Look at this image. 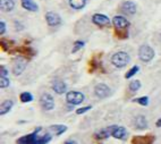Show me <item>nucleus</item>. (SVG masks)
Wrapping results in <instances>:
<instances>
[{
	"label": "nucleus",
	"instance_id": "nucleus-18",
	"mask_svg": "<svg viewBox=\"0 0 161 144\" xmlns=\"http://www.w3.org/2000/svg\"><path fill=\"white\" fill-rule=\"evenodd\" d=\"M13 106H14V101L13 100H5L1 103V107H0V115L5 116L12 110Z\"/></svg>",
	"mask_w": 161,
	"mask_h": 144
},
{
	"label": "nucleus",
	"instance_id": "nucleus-5",
	"mask_svg": "<svg viewBox=\"0 0 161 144\" xmlns=\"http://www.w3.org/2000/svg\"><path fill=\"white\" fill-rule=\"evenodd\" d=\"M40 106L46 111H51L55 109V99L50 93H43L40 97Z\"/></svg>",
	"mask_w": 161,
	"mask_h": 144
},
{
	"label": "nucleus",
	"instance_id": "nucleus-22",
	"mask_svg": "<svg viewBox=\"0 0 161 144\" xmlns=\"http://www.w3.org/2000/svg\"><path fill=\"white\" fill-rule=\"evenodd\" d=\"M67 128H68V127H67L66 125H51V126L49 127V130L55 133L56 136H60L61 134H64V133L66 132Z\"/></svg>",
	"mask_w": 161,
	"mask_h": 144
},
{
	"label": "nucleus",
	"instance_id": "nucleus-35",
	"mask_svg": "<svg viewBox=\"0 0 161 144\" xmlns=\"http://www.w3.org/2000/svg\"><path fill=\"white\" fill-rule=\"evenodd\" d=\"M64 144H78L76 141H74V140H67V141L64 142Z\"/></svg>",
	"mask_w": 161,
	"mask_h": 144
},
{
	"label": "nucleus",
	"instance_id": "nucleus-19",
	"mask_svg": "<svg viewBox=\"0 0 161 144\" xmlns=\"http://www.w3.org/2000/svg\"><path fill=\"white\" fill-rule=\"evenodd\" d=\"M68 3L74 10H82L86 6V0H68Z\"/></svg>",
	"mask_w": 161,
	"mask_h": 144
},
{
	"label": "nucleus",
	"instance_id": "nucleus-10",
	"mask_svg": "<svg viewBox=\"0 0 161 144\" xmlns=\"http://www.w3.org/2000/svg\"><path fill=\"white\" fill-rule=\"evenodd\" d=\"M92 23L99 26V27H104V26L110 25V18L103 14L97 13L92 16Z\"/></svg>",
	"mask_w": 161,
	"mask_h": 144
},
{
	"label": "nucleus",
	"instance_id": "nucleus-11",
	"mask_svg": "<svg viewBox=\"0 0 161 144\" xmlns=\"http://www.w3.org/2000/svg\"><path fill=\"white\" fill-rule=\"evenodd\" d=\"M116 128H117V125H111V126L104 127V128H102V130H100L99 132L95 133L94 137L97 140H106L109 136H112V133H114V130Z\"/></svg>",
	"mask_w": 161,
	"mask_h": 144
},
{
	"label": "nucleus",
	"instance_id": "nucleus-30",
	"mask_svg": "<svg viewBox=\"0 0 161 144\" xmlns=\"http://www.w3.org/2000/svg\"><path fill=\"white\" fill-rule=\"evenodd\" d=\"M90 109H92V107L91 106L83 107V108H80V109L76 110V114H77V115H83V114H85L86 111H89Z\"/></svg>",
	"mask_w": 161,
	"mask_h": 144
},
{
	"label": "nucleus",
	"instance_id": "nucleus-34",
	"mask_svg": "<svg viewBox=\"0 0 161 144\" xmlns=\"http://www.w3.org/2000/svg\"><path fill=\"white\" fill-rule=\"evenodd\" d=\"M1 47H3V49L5 50V51H7L9 48L8 43H7V41L6 40H1Z\"/></svg>",
	"mask_w": 161,
	"mask_h": 144
},
{
	"label": "nucleus",
	"instance_id": "nucleus-3",
	"mask_svg": "<svg viewBox=\"0 0 161 144\" xmlns=\"http://www.w3.org/2000/svg\"><path fill=\"white\" fill-rule=\"evenodd\" d=\"M154 56H155L154 50L150 46L143 44V46L140 47V49H138V58H140L141 61H143V63H150L151 60H153Z\"/></svg>",
	"mask_w": 161,
	"mask_h": 144
},
{
	"label": "nucleus",
	"instance_id": "nucleus-27",
	"mask_svg": "<svg viewBox=\"0 0 161 144\" xmlns=\"http://www.w3.org/2000/svg\"><path fill=\"white\" fill-rule=\"evenodd\" d=\"M138 70H140V67L138 66H133L132 68L128 70V72L126 73V75H125V78L126 80H128V78H130V77H133L134 75H136L138 73Z\"/></svg>",
	"mask_w": 161,
	"mask_h": 144
},
{
	"label": "nucleus",
	"instance_id": "nucleus-8",
	"mask_svg": "<svg viewBox=\"0 0 161 144\" xmlns=\"http://www.w3.org/2000/svg\"><path fill=\"white\" fill-rule=\"evenodd\" d=\"M111 23L115 29L123 30V29H128V27H130V22L127 20L126 17L121 16V15H116L115 17L111 19Z\"/></svg>",
	"mask_w": 161,
	"mask_h": 144
},
{
	"label": "nucleus",
	"instance_id": "nucleus-2",
	"mask_svg": "<svg viewBox=\"0 0 161 144\" xmlns=\"http://www.w3.org/2000/svg\"><path fill=\"white\" fill-rule=\"evenodd\" d=\"M130 60V57L126 51H118L111 57V64L116 68H124L128 65Z\"/></svg>",
	"mask_w": 161,
	"mask_h": 144
},
{
	"label": "nucleus",
	"instance_id": "nucleus-1",
	"mask_svg": "<svg viewBox=\"0 0 161 144\" xmlns=\"http://www.w3.org/2000/svg\"><path fill=\"white\" fill-rule=\"evenodd\" d=\"M42 130H43L42 127H37L34 132L19 137L16 141V143L17 144H48L51 141L52 136L50 133L41 134Z\"/></svg>",
	"mask_w": 161,
	"mask_h": 144
},
{
	"label": "nucleus",
	"instance_id": "nucleus-15",
	"mask_svg": "<svg viewBox=\"0 0 161 144\" xmlns=\"http://www.w3.org/2000/svg\"><path fill=\"white\" fill-rule=\"evenodd\" d=\"M51 87L57 94H64V93H66V91H67L66 83L60 81V80H56V81L52 82Z\"/></svg>",
	"mask_w": 161,
	"mask_h": 144
},
{
	"label": "nucleus",
	"instance_id": "nucleus-6",
	"mask_svg": "<svg viewBox=\"0 0 161 144\" xmlns=\"http://www.w3.org/2000/svg\"><path fill=\"white\" fill-rule=\"evenodd\" d=\"M44 17H46L47 24L50 27H58V26H60L63 24V19H61L60 15L55 12H48Z\"/></svg>",
	"mask_w": 161,
	"mask_h": 144
},
{
	"label": "nucleus",
	"instance_id": "nucleus-32",
	"mask_svg": "<svg viewBox=\"0 0 161 144\" xmlns=\"http://www.w3.org/2000/svg\"><path fill=\"white\" fill-rule=\"evenodd\" d=\"M0 74H1V76H8V69L6 68V66H1V68H0Z\"/></svg>",
	"mask_w": 161,
	"mask_h": 144
},
{
	"label": "nucleus",
	"instance_id": "nucleus-25",
	"mask_svg": "<svg viewBox=\"0 0 161 144\" xmlns=\"http://www.w3.org/2000/svg\"><path fill=\"white\" fill-rule=\"evenodd\" d=\"M141 86H142V84L138 80H134V81L130 82V85H128V87H130V90L132 91V92H136V91H138V90L141 89Z\"/></svg>",
	"mask_w": 161,
	"mask_h": 144
},
{
	"label": "nucleus",
	"instance_id": "nucleus-26",
	"mask_svg": "<svg viewBox=\"0 0 161 144\" xmlns=\"http://www.w3.org/2000/svg\"><path fill=\"white\" fill-rule=\"evenodd\" d=\"M85 46V42L84 41H80V40H77L74 42V47H73V50H72V53H76L78 50H80L83 47Z\"/></svg>",
	"mask_w": 161,
	"mask_h": 144
},
{
	"label": "nucleus",
	"instance_id": "nucleus-16",
	"mask_svg": "<svg viewBox=\"0 0 161 144\" xmlns=\"http://www.w3.org/2000/svg\"><path fill=\"white\" fill-rule=\"evenodd\" d=\"M15 0H0V8L3 13L13 12L15 9Z\"/></svg>",
	"mask_w": 161,
	"mask_h": 144
},
{
	"label": "nucleus",
	"instance_id": "nucleus-12",
	"mask_svg": "<svg viewBox=\"0 0 161 144\" xmlns=\"http://www.w3.org/2000/svg\"><path fill=\"white\" fill-rule=\"evenodd\" d=\"M26 68V60H24L23 58H16L14 61V66H13V74L15 76H19L23 74V72Z\"/></svg>",
	"mask_w": 161,
	"mask_h": 144
},
{
	"label": "nucleus",
	"instance_id": "nucleus-14",
	"mask_svg": "<svg viewBox=\"0 0 161 144\" xmlns=\"http://www.w3.org/2000/svg\"><path fill=\"white\" fill-rule=\"evenodd\" d=\"M20 5L27 12H39V6H37V3H35L34 0H20Z\"/></svg>",
	"mask_w": 161,
	"mask_h": 144
},
{
	"label": "nucleus",
	"instance_id": "nucleus-29",
	"mask_svg": "<svg viewBox=\"0 0 161 144\" xmlns=\"http://www.w3.org/2000/svg\"><path fill=\"white\" fill-rule=\"evenodd\" d=\"M134 102H136V103L141 104V106H147L149 104V98L147 97H141V98H136L134 99Z\"/></svg>",
	"mask_w": 161,
	"mask_h": 144
},
{
	"label": "nucleus",
	"instance_id": "nucleus-24",
	"mask_svg": "<svg viewBox=\"0 0 161 144\" xmlns=\"http://www.w3.org/2000/svg\"><path fill=\"white\" fill-rule=\"evenodd\" d=\"M19 100L23 103H27V102H32L33 101V95L30 92H22L19 94Z\"/></svg>",
	"mask_w": 161,
	"mask_h": 144
},
{
	"label": "nucleus",
	"instance_id": "nucleus-33",
	"mask_svg": "<svg viewBox=\"0 0 161 144\" xmlns=\"http://www.w3.org/2000/svg\"><path fill=\"white\" fill-rule=\"evenodd\" d=\"M15 26H16V31H22L24 29V26L22 23H19L18 20H15Z\"/></svg>",
	"mask_w": 161,
	"mask_h": 144
},
{
	"label": "nucleus",
	"instance_id": "nucleus-28",
	"mask_svg": "<svg viewBox=\"0 0 161 144\" xmlns=\"http://www.w3.org/2000/svg\"><path fill=\"white\" fill-rule=\"evenodd\" d=\"M10 85V81H9V78L7 76H1L0 77V87L1 89H6Z\"/></svg>",
	"mask_w": 161,
	"mask_h": 144
},
{
	"label": "nucleus",
	"instance_id": "nucleus-4",
	"mask_svg": "<svg viewBox=\"0 0 161 144\" xmlns=\"http://www.w3.org/2000/svg\"><path fill=\"white\" fill-rule=\"evenodd\" d=\"M85 100V95L80 91H69L66 93V101L70 106H78Z\"/></svg>",
	"mask_w": 161,
	"mask_h": 144
},
{
	"label": "nucleus",
	"instance_id": "nucleus-21",
	"mask_svg": "<svg viewBox=\"0 0 161 144\" xmlns=\"http://www.w3.org/2000/svg\"><path fill=\"white\" fill-rule=\"evenodd\" d=\"M16 51L22 56H25V57H32V56L35 55V51L32 49L31 47H19L16 49Z\"/></svg>",
	"mask_w": 161,
	"mask_h": 144
},
{
	"label": "nucleus",
	"instance_id": "nucleus-7",
	"mask_svg": "<svg viewBox=\"0 0 161 144\" xmlns=\"http://www.w3.org/2000/svg\"><path fill=\"white\" fill-rule=\"evenodd\" d=\"M111 93L110 87L104 83H99L94 86V94L99 99H106L108 98Z\"/></svg>",
	"mask_w": 161,
	"mask_h": 144
},
{
	"label": "nucleus",
	"instance_id": "nucleus-13",
	"mask_svg": "<svg viewBox=\"0 0 161 144\" xmlns=\"http://www.w3.org/2000/svg\"><path fill=\"white\" fill-rule=\"evenodd\" d=\"M121 12L125 13V14L128 15H135L136 10H137V7H136V3H133V1H124L120 6Z\"/></svg>",
	"mask_w": 161,
	"mask_h": 144
},
{
	"label": "nucleus",
	"instance_id": "nucleus-9",
	"mask_svg": "<svg viewBox=\"0 0 161 144\" xmlns=\"http://www.w3.org/2000/svg\"><path fill=\"white\" fill-rule=\"evenodd\" d=\"M155 141V136L152 134L147 135H137L132 138V144H153Z\"/></svg>",
	"mask_w": 161,
	"mask_h": 144
},
{
	"label": "nucleus",
	"instance_id": "nucleus-17",
	"mask_svg": "<svg viewBox=\"0 0 161 144\" xmlns=\"http://www.w3.org/2000/svg\"><path fill=\"white\" fill-rule=\"evenodd\" d=\"M147 117L143 115H140L137 116V117H135V119H134V126H135V128H137V130H145V128H147Z\"/></svg>",
	"mask_w": 161,
	"mask_h": 144
},
{
	"label": "nucleus",
	"instance_id": "nucleus-23",
	"mask_svg": "<svg viewBox=\"0 0 161 144\" xmlns=\"http://www.w3.org/2000/svg\"><path fill=\"white\" fill-rule=\"evenodd\" d=\"M115 33L117 35L118 39H120V40H125V39L128 38V29H123V30H119V29H115Z\"/></svg>",
	"mask_w": 161,
	"mask_h": 144
},
{
	"label": "nucleus",
	"instance_id": "nucleus-36",
	"mask_svg": "<svg viewBox=\"0 0 161 144\" xmlns=\"http://www.w3.org/2000/svg\"><path fill=\"white\" fill-rule=\"evenodd\" d=\"M155 125H157V127H161V118L157 120V123H155Z\"/></svg>",
	"mask_w": 161,
	"mask_h": 144
},
{
	"label": "nucleus",
	"instance_id": "nucleus-31",
	"mask_svg": "<svg viewBox=\"0 0 161 144\" xmlns=\"http://www.w3.org/2000/svg\"><path fill=\"white\" fill-rule=\"evenodd\" d=\"M5 33H6V23L3 20H1L0 22V34L3 35Z\"/></svg>",
	"mask_w": 161,
	"mask_h": 144
},
{
	"label": "nucleus",
	"instance_id": "nucleus-20",
	"mask_svg": "<svg viewBox=\"0 0 161 144\" xmlns=\"http://www.w3.org/2000/svg\"><path fill=\"white\" fill-rule=\"evenodd\" d=\"M126 136H127V130L123 126H117V128L112 133V137L117 138V140H125Z\"/></svg>",
	"mask_w": 161,
	"mask_h": 144
}]
</instances>
